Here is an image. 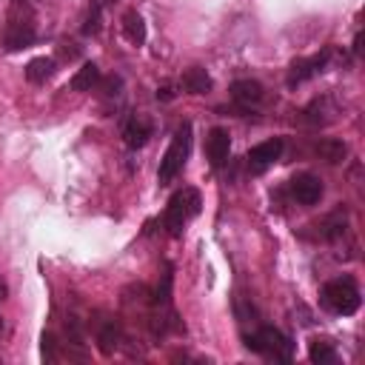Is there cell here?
<instances>
[{"mask_svg":"<svg viewBox=\"0 0 365 365\" xmlns=\"http://www.w3.org/2000/svg\"><path fill=\"white\" fill-rule=\"evenodd\" d=\"M37 31H34V14L26 3H17L11 0V9L6 14V23H3V31H0V40L6 46V51H20V48H29L34 43Z\"/></svg>","mask_w":365,"mask_h":365,"instance_id":"obj_1","label":"cell"},{"mask_svg":"<svg viewBox=\"0 0 365 365\" xmlns=\"http://www.w3.org/2000/svg\"><path fill=\"white\" fill-rule=\"evenodd\" d=\"M188 148H191V125H188V123H182V125L177 128V134H174L171 145L165 148L163 160H160V171H157L160 185H168V182L182 171L185 157H188Z\"/></svg>","mask_w":365,"mask_h":365,"instance_id":"obj_2","label":"cell"},{"mask_svg":"<svg viewBox=\"0 0 365 365\" xmlns=\"http://www.w3.org/2000/svg\"><path fill=\"white\" fill-rule=\"evenodd\" d=\"M197 211H200V191H197V188H182V191H177V194L168 200V208H165V214H163V222H165L168 234H171V237H180L182 228H185V222H188Z\"/></svg>","mask_w":365,"mask_h":365,"instance_id":"obj_3","label":"cell"},{"mask_svg":"<svg viewBox=\"0 0 365 365\" xmlns=\"http://www.w3.org/2000/svg\"><path fill=\"white\" fill-rule=\"evenodd\" d=\"M245 345H248L251 351L262 354V356L282 359V362H288V359L294 356V342H291L282 331H277V328H259L257 334H248V336H245Z\"/></svg>","mask_w":365,"mask_h":365,"instance_id":"obj_4","label":"cell"},{"mask_svg":"<svg viewBox=\"0 0 365 365\" xmlns=\"http://www.w3.org/2000/svg\"><path fill=\"white\" fill-rule=\"evenodd\" d=\"M322 305L334 314H342V317H351L356 314L359 308V288L354 285V279H334L322 288Z\"/></svg>","mask_w":365,"mask_h":365,"instance_id":"obj_5","label":"cell"},{"mask_svg":"<svg viewBox=\"0 0 365 365\" xmlns=\"http://www.w3.org/2000/svg\"><path fill=\"white\" fill-rule=\"evenodd\" d=\"M291 197L297 200V202H302V205H314V202H319V197H322V182H319V177H314V174H297L294 180H291Z\"/></svg>","mask_w":365,"mask_h":365,"instance_id":"obj_6","label":"cell"},{"mask_svg":"<svg viewBox=\"0 0 365 365\" xmlns=\"http://www.w3.org/2000/svg\"><path fill=\"white\" fill-rule=\"evenodd\" d=\"M331 51H322V54H314V57H305V60H294L291 63V71H288V86H297V83H305L308 77L319 74L328 63Z\"/></svg>","mask_w":365,"mask_h":365,"instance_id":"obj_7","label":"cell"},{"mask_svg":"<svg viewBox=\"0 0 365 365\" xmlns=\"http://www.w3.org/2000/svg\"><path fill=\"white\" fill-rule=\"evenodd\" d=\"M231 100L240 108H254L262 103V86L257 80H234L231 83Z\"/></svg>","mask_w":365,"mask_h":365,"instance_id":"obj_8","label":"cell"},{"mask_svg":"<svg viewBox=\"0 0 365 365\" xmlns=\"http://www.w3.org/2000/svg\"><path fill=\"white\" fill-rule=\"evenodd\" d=\"M228 151H231V137L225 128H211L208 137H205V154L211 160V165H222L228 160Z\"/></svg>","mask_w":365,"mask_h":365,"instance_id":"obj_9","label":"cell"},{"mask_svg":"<svg viewBox=\"0 0 365 365\" xmlns=\"http://www.w3.org/2000/svg\"><path fill=\"white\" fill-rule=\"evenodd\" d=\"M123 137H125V145H128V148H140V145H145L148 137H151V120L143 117V114L131 117V120L125 123V128H123Z\"/></svg>","mask_w":365,"mask_h":365,"instance_id":"obj_10","label":"cell"},{"mask_svg":"<svg viewBox=\"0 0 365 365\" xmlns=\"http://www.w3.org/2000/svg\"><path fill=\"white\" fill-rule=\"evenodd\" d=\"M120 342H123V328H120L114 319H103V322L97 325V348H100L106 356H111V354L120 348Z\"/></svg>","mask_w":365,"mask_h":365,"instance_id":"obj_11","label":"cell"},{"mask_svg":"<svg viewBox=\"0 0 365 365\" xmlns=\"http://www.w3.org/2000/svg\"><path fill=\"white\" fill-rule=\"evenodd\" d=\"M279 154H282V140H265V143H259L248 151V163L254 168H265L274 160H279Z\"/></svg>","mask_w":365,"mask_h":365,"instance_id":"obj_12","label":"cell"},{"mask_svg":"<svg viewBox=\"0 0 365 365\" xmlns=\"http://www.w3.org/2000/svg\"><path fill=\"white\" fill-rule=\"evenodd\" d=\"M180 83H182V88L188 94H205V91H211V77H208V71L202 66L185 68L182 77H180Z\"/></svg>","mask_w":365,"mask_h":365,"instance_id":"obj_13","label":"cell"},{"mask_svg":"<svg viewBox=\"0 0 365 365\" xmlns=\"http://www.w3.org/2000/svg\"><path fill=\"white\" fill-rule=\"evenodd\" d=\"M123 37L131 43V46H140V43H145V23H143V17L131 9V11H125L123 14Z\"/></svg>","mask_w":365,"mask_h":365,"instance_id":"obj_14","label":"cell"},{"mask_svg":"<svg viewBox=\"0 0 365 365\" xmlns=\"http://www.w3.org/2000/svg\"><path fill=\"white\" fill-rule=\"evenodd\" d=\"M57 63L51 57H34L29 66H26V80L29 83H46L51 74H54Z\"/></svg>","mask_w":365,"mask_h":365,"instance_id":"obj_15","label":"cell"},{"mask_svg":"<svg viewBox=\"0 0 365 365\" xmlns=\"http://www.w3.org/2000/svg\"><path fill=\"white\" fill-rule=\"evenodd\" d=\"M317 154H319L325 163L336 165V163H342V160H345V154H348V145H345L342 140H334V137H328V140H319V143H317Z\"/></svg>","mask_w":365,"mask_h":365,"instance_id":"obj_16","label":"cell"},{"mask_svg":"<svg viewBox=\"0 0 365 365\" xmlns=\"http://www.w3.org/2000/svg\"><path fill=\"white\" fill-rule=\"evenodd\" d=\"M97 80H100V68H97L94 63H83V68L71 77L68 86H71L74 91H91V86H94Z\"/></svg>","mask_w":365,"mask_h":365,"instance_id":"obj_17","label":"cell"},{"mask_svg":"<svg viewBox=\"0 0 365 365\" xmlns=\"http://www.w3.org/2000/svg\"><path fill=\"white\" fill-rule=\"evenodd\" d=\"M308 356H311V362H319V365H325V362H336L334 342H328V339H311V345H308Z\"/></svg>","mask_w":365,"mask_h":365,"instance_id":"obj_18","label":"cell"},{"mask_svg":"<svg viewBox=\"0 0 365 365\" xmlns=\"http://www.w3.org/2000/svg\"><path fill=\"white\" fill-rule=\"evenodd\" d=\"M100 6L91 3V9L86 11V20H83V34H97L100 31Z\"/></svg>","mask_w":365,"mask_h":365,"instance_id":"obj_19","label":"cell"},{"mask_svg":"<svg viewBox=\"0 0 365 365\" xmlns=\"http://www.w3.org/2000/svg\"><path fill=\"white\" fill-rule=\"evenodd\" d=\"M40 354H43L46 362H54V359H57V339H54L51 334H43V339H40Z\"/></svg>","mask_w":365,"mask_h":365,"instance_id":"obj_20","label":"cell"},{"mask_svg":"<svg viewBox=\"0 0 365 365\" xmlns=\"http://www.w3.org/2000/svg\"><path fill=\"white\" fill-rule=\"evenodd\" d=\"M168 297H171V274H163V285H157V291H154V302H157V305H165Z\"/></svg>","mask_w":365,"mask_h":365,"instance_id":"obj_21","label":"cell"},{"mask_svg":"<svg viewBox=\"0 0 365 365\" xmlns=\"http://www.w3.org/2000/svg\"><path fill=\"white\" fill-rule=\"evenodd\" d=\"M60 57H63V60H77L80 51L74 48V43H63V46H60Z\"/></svg>","mask_w":365,"mask_h":365,"instance_id":"obj_22","label":"cell"},{"mask_svg":"<svg viewBox=\"0 0 365 365\" xmlns=\"http://www.w3.org/2000/svg\"><path fill=\"white\" fill-rule=\"evenodd\" d=\"M117 88H120V77H106L103 80V94H117Z\"/></svg>","mask_w":365,"mask_h":365,"instance_id":"obj_23","label":"cell"},{"mask_svg":"<svg viewBox=\"0 0 365 365\" xmlns=\"http://www.w3.org/2000/svg\"><path fill=\"white\" fill-rule=\"evenodd\" d=\"M157 97H163V100H171V88H168V86L157 88Z\"/></svg>","mask_w":365,"mask_h":365,"instance_id":"obj_24","label":"cell"},{"mask_svg":"<svg viewBox=\"0 0 365 365\" xmlns=\"http://www.w3.org/2000/svg\"><path fill=\"white\" fill-rule=\"evenodd\" d=\"M91 3H94V6H100V9H106V6H114L117 0H91Z\"/></svg>","mask_w":365,"mask_h":365,"instance_id":"obj_25","label":"cell"},{"mask_svg":"<svg viewBox=\"0 0 365 365\" xmlns=\"http://www.w3.org/2000/svg\"><path fill=\"white\" fill-rule=\"evenodd\" d=\"M6 297H9V288H6V282H3V279H0V302H3V299H6Z\"/></svg>","mask_w":365,"mask_h":365,"instance_id":"obj_26","label":"cell"},{"mask_svg":"<svg viewBox=\"0 0 365 365\" xmlns=\"http://www.w3.org/2000/svg\"><path fill=\"white\" fill-rule=\"evenodd\" d=\"M3 331H6V325H3V317H0V336H3Z\"/></svg>","mask_w":365,"mask_h":365,"instance_id":"obj_27","label":"cell"},{"mask_svg":"<svg viewBox=\"0 0 365 365\" xmlns=\"http://www.w3.org/2000/svg\"><path fill=\"white\" fill-rule=\"evenodd\" d=\"M17 3H29V0H17Z\"/></svg>","mask_w":365,"mask_h":365,"instance_id":"obj_28","label":"cell"}]
</instances>
